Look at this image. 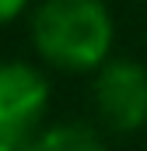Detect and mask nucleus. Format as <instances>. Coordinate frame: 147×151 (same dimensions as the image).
<instances>
[{
	"label": "nucleus",
	"mask_w": 147,
	"mask_h": 151,
	"mask_svg": "<svg viewBox=\"0 0 147 151\" xmlns=\"http://www.w3.org/2000/svg\"><path fill=\"white\" fill-rule=\"evenodd\" d=\"M32 39L49 63L91 70L112 49V18L102 0H46L35 11Z\"/></svg>",
	"instance_id": "nucleus-1"
},
{
	"label": "nucleus",
	"mask_w": 147,
	"mask_h": 151,
	"mask_svg": "<svg viewBox=\"0 0 147 151\" xmlns=\"http://www.w3.org/2000/svg\"><path fill=\"white\" fill-rule=\"evenodd\" d=\"M95 106L112 130H137L147 123V70L133 60H112L98 70Z\"/></svg>",
	"instance_id": "nucleus-2"
},
{
	"label": "nucleus",
	"mask_w": 147,
	"mask_h": 151,
	"mask_svg": "<svg viewBox=\"0 0 147 151\" xmlns=\"http://www.w3.org/2000/svg\"><path fill=\"white\" fill-rule=\"evenodd\" d=\"M49 88L28 63H0V141H28Z\"/></svg>",
	"instance_id": "nucleus-3"
},
{
	"label": "nucleus",
	"mask_w": 147,
	"mask_h": 151,
	"mask_svg": "<svg viewBox=\"0 0 147 151\" xmlns=\"http://www.w3.org/2000/svg\"><path fill=\"white\" fill-rule=\"evenodd\" d=\"M28 151H105V144L84 123H60L28 141Z\"/></svg>",
	"instance_id": "nucleus-4"
},
{
	"label": "nucleus",
	"mask_w": 147,
	"mask_h": 151,
	"mask_svg": "<svg viewBox=\"0 0 147 151\" xmlns=\"http://www.w3.org/2000/svg\"><path fill=\"white\" fill-rule=\"evenodd\" d=\"M25 4H28V0H0V25L11 21V18H18V11H21Z\"/></svg>",
	"instance_id": "nucleus-5"
},
{
	"label": "nucleus",
	"mask_w": 147,
	"mask_h": 151,
	"mask_svg": "<svg viewBox=\"0 0 147 151\" xmlns=\"http://www.w3.org/2000/svg\"><path fill=\"white\" fill-rule=\"evenodd\" d=\"M0 151H28V141H0Z\"/></svg>",
	"instance_id": "nucleus-6"
}]
</instances>
